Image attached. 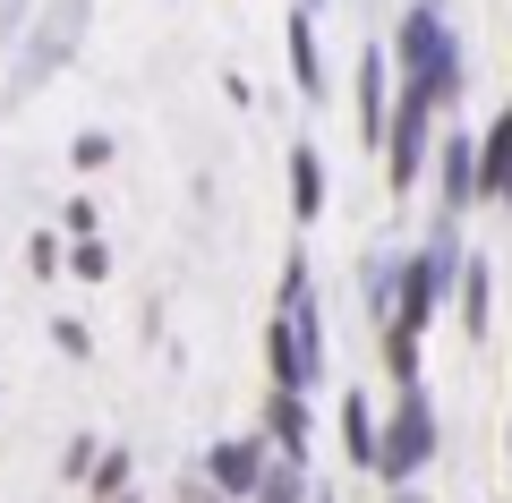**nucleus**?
Returning a JSON list of instances; mask_svg holds the SVG:
<instances>
[{"instance_id": "24", "label": "nucleus", "mask_w": 512, "mask_h": 503, "mask_svg": "<svg viewBox=\"0 0 512 503\" xmlns=\"http://www.w3.org/2000/svg\"><path fill=\"white\" fill-rule=\"evenodd\" d=\"M495 205H512V162H504V180H495Z\"/></svg>"}, {"instance_id": "2", "label": "nucleus", "mask_w": 512, "mask_h": 503, "mask_svg": "<svg viewBox=\"0 0 512 503\" xmlns=\"http://www.w3.org/2000/svg\"><path fill=\"white\" fill-rule=\"evenodd\" d=\"M393 69H402V86H419V94H436L444 111L461 103V43H453V26H444V9L436 0H419V9H402V26H393Z\"/></svg>"}, {"instance_id": "16", "label": "nucleus", "mask_w": 512, "mask_h": 503, "mask_svg": "<svg viewBox=\"0 0 512 503\" xmlns=\"http://www.w3.org/2000/svg\"><path fill=\"white\" fill-rule=\"evenodd\" d=\"M384 367H393V384H427V367H419V333L384 324Z\"/></svg>"}, {"instance_id": "6", "label": "nucleus", "mask_w": 512, "mask_h": 503, "mask_svg": "<svg viewBox=\"0 0 512 503\" xmlns=\"http://www.w3.org/2000/svg\"><path fill=\"white\" fill-rule=\"evenodd\" d=\"M86 26H94V0H52V18L26 35V69H18V94H35L43 77H60L69 69V52L86 43Z\"/></svg>"}, {"instance_id": "3", "label": "nucleus", "mask_w": 512, "mask_h": 503, "mask_svg": "<svg viewBox=\"0 0 512 503\" xmlns=\"http://www.w3.org/2000/svg\"><path fill=\"white\" fill-rule=\"evenodd\" d=\"M453 265H461L453 231H427L419 248L393 265V307H384V324H402V333H419V342H427V324H436L444 290H453Z\"/></svg>"}, {"instance_id": "15", "label": "nucleus", "mask_w": 512, "mask_h": 503, "mask_svg": "<svg viewBox=\"0 0 512 503\" xmlns=\"http://www.w3.org/2000/svg\"><path fill=\"white\" fill-rule=\"evenodd\" d=\"M256 503H308V461H265Z\"/></svg>"}, {"instance_id": "1", "label": "nucleus", "mask_w": 512, "mask_h": 503, "mask_svg": "<svg viewBox=\"0 0 512 503\" xmlns=\"http://www.w3.org/2000/svg\"><path fill=\"white\" fill-rule=\"evenodd\" d=\"M265 367H274V393H316V384H325V324H316L308 256H282L274 324H265Z\"/></svg>"}, {"instance_id": "17", "label": "nucleus", "mask_w": 512, "mask_h": 503, "mask_svg": "<svg viewBox=\"0 0 512 503\" xmlns=\"http://www.w3.org/2000/svg\"><path fill=\"white\" fill-rule=\"evenodd\" d=\"M128 469H137V452L103 444V452H94V469H86V486H94V495H120V486H128Z\"/></svg>"}, {"instance_id": "4", "label": "nucleus", "mask_w": 512, "mask_h": 503, "mask_svg": "<svg viewBox=\"0 0 512 503\" xmlns=\"http://www.w3.org/2000/svg\"><path fill=\"white\" fill-rule=\"evenodd\" d=\"M436 128H444V103L436 94H419V86H402L393 94V111H384V180H393V197H410L419 188V171H427V154H436Z\"/></svg>"}, {"instance_id": "12", "label": "nucleus", "mask_w": 512, "mask_h": 503, "mask_svg": "<svg viewBox=\"0 0 512 503\" xmlns=\"http://www.w3.org/2000/svg\"><path fill=\"white\" fill-rule=\"evenodd\" d=\"M384 111H393V86H384V52L359 60V137L376 145L384 137Z\"/></svg>"}, {"instance_id": "8", "label": "nucleus", "mask_w": 512, "mask_h": 503, "mask_svg": "<svg viewBox=\"0 0 512 503\" xmlns=\"http://www.w3.org/2000/svg\"><path fill=\"white\" fill-rule=\"evenodd\" d=\"M265 461H274V452L256 444V435H222V444L205 452V486H214V495H256Z\"/></svg>"}, {"instance_id": "9", "label": "nucleus", "mask_w": 512, "mask_h": 503, "mask_svg": "<svg viewBox=\"0 0 512 503\" xmlns=\"http://www.w3.org/2000/svg\"><path fill=\"white\" fill-rule=\"evenodd\" d=\"M282 43H291V86L308 94V103H325V94H333V77H325V52H316V9H291Z\"/></svg>"}, {"instance_id": "10", "label": "nucleus", "mask_w": 512, "mask_h": 503, "mask_svg": "<svg viewBox=\"0 0 512 503\" xmlns=\"http://www.w3.org/2000/svg\"><path fill=\"white\" fill-rule=\"evenodd\" d=\"M282 171H291V222H316V214H325V154H316L308 137H291Z\"/></svg>"}, {"instance_id": "7", "label": "nucleus", "mask_w": 512, "mask_h": 503, "mask_svg": "<svg viewBox=\"0 0 512 503\" xmlns=\"http://www.w3.org/2000/svg\"><path fill=\"white\" fill-rule=\"evenodd\" d=\"M427 162H436V188H444V214H461V205H478V137H470V128H436V154H427Z\"/></svg>"}, {"instance_id": "11", "label": "nucleus", "mask_w": 512, "mask_h": 503, "mask_svg": "<svg viewBox=\"0 0 512 503\" xmlns=\"http://www.w3.org/2000/svg\"><path fill=\"white\" fill-rule=\"evenodd\" d=\"M376 444H384L376 401H367V393H342V452H350V469H376Z\"/></svg>"}, {"instance_id": "21", "label": "nucleus", "mask_w": 512, "mask_h": 503, "mask_svg": "<svg viewBox=\"0 0 512 503\" xmlns=\"http://www.w3.org/2000/svg\"><path fill=\"white\" fill-rule=\"evenodd\" d=\"M94 222H103V214H94V197H69V205H60V231H69V239H86Z\"/></svg>"}, {"instance_id": "23", "label": "nucleus", "mask_w": 512, "mask_h": 503, "mask_svg": "<svg viewBox=\"0 0 512 503\" xmlns=\"http://www.w3.org/2000/svg\"><path fill=\"white\" fill-rule=\"evenodd\" d=\"M52 342L69 350V359H86V350H94V342H86V324H77V316H60V324H52Z\"/></svg>"}, {"instance_id": "25", "label": "nucleus", "mask_w": 512, "mask_h": 503, "mask_svg": "<svg viewBox=\"0 0 512 503\" xmlns=\"http://www.w3.org/2000/svg\"><path fill=\"white\" fill-rule=\"evenodd\" d=\"M188 503H222V495H214V486H188Z\"/></svg>"}, {"instance_id": "5", "label": "nucleus", "mask_w": 512, "mask_h": 503, "mask_svg": "<svg viewBox=\"0 0 512 503\" xmlns=\"http://www.w3.org/2000/svg\"><path fill=\"white\" fill-rule=\"evenodd\" d=\"M436 401H427V384H402V401H393V418H384V444H376V478L384 486H419V469L436 461Z\"/></svg>"}, {"instance_id": "20", "label": "nucleus", "mask_w": 512, "mask_h": 503, "mask_svg": "<svg viewBox=\"0 0 512 503\" xmlns=\"http://www.w3.org/2000/svg\"><path fill=\"white\" fill-rule=\"evenodd\" d=\"M26 273H35V282H52V273H60V239H52V231L26 239Z\"/></svg>"}, {"instance_id": "28", "label": "nucleus", "mask_w": 512, "mask_h": 503, "mask_svg": "<svg viewBox=\"0 0 512 503\" xmlns=\"http://www.w3.org/2000/svg\"><path fill=\"white\" fill-rule=\"evenodd\" d=\"M299 9H325V0H299Z\"/></svg>"}, {"instance_id": "22", "label": "nucleus", "mask_w": 512, "mask_h": 503, "mask_svg": "<svg viewBox=\"0 0 512 503\" xmlns=\"http://www.w3.org/2000/svg\"><path fill=\"white\" fill-rule=\"evenodd\" d=\"M94 452H103L94 435H69V452H60V469H69V478H86V469H94Z\"/></svg>"}, {"instance_id": "14", "label": "nucleus", "mask_w": 512, "mask_h": 503, "mask_svg": "<svg viewBox=\"0 0 512 503\" xmlns=\"http://www.w3.org/2000/svg\"><path fill=\"white\" fill-rule=\"evenodd\" d=\"M453 282H461V324H470V333H487V307H495L487 256H461V265H453Z\"/></svg>"}, {"instance_id": "18", "label": "nucleus", "mask_w": 512, "mask_h": 503, "mask_svg": "<svg viewBox=\"0 0 512 503\" xmlns=\"http://www.w3.org/2000/svg\"><path fill=\"white\" fill-rule=\"evenodd\" d=\"M111 154H120V145H111V128H77V137H69V171H103Z\"/></svg>"}, {"instance_id": "19", "label": "nucleus", "mask_w": 512, "mask_h": 503, "mask_svg": "<svg viewBox=\"0 0 512 503\" xmlns=\"http://www.w3.org/2000/svg\"><path fill=\"white\" fill-rule=\"evenodd\" d=\"M60 273H77V282H103V273H111V248H103V239H69V265H60Z\"/></svg>"}, {"instance_id": "26", "label": "nucleus", "mask_w": 512, "mask_h": 503, "mask_svg": "<svg viewBox=\"0 0 512 503\" xmlns=\"http://www.w3.org/2000/svg\"><path fill=\"white\" fill-rule=\"evenodd\" d=\"M393 503H427V495H419V486H393Z\"/></svg>"}, {"instance_id": "27", "label": "nucleus", "mask_w": 512, "mask_h": 503, "mask_svg": "<svg viewBox=\"0 0 512 503\" xmlns=\"http://www.w3.org/2000/svg\"><path fill=\"white\" fill-rule=\"evenodd\" d=\"M103 503H137V495H128V486H120V495H103Z\"/></svg>"}, {"instance_id": "13", "label": "nucleus", "mask_w": 512, "mask_h": 503, "mask_svg": "<svg viewBox=\"0 0 512 503\" xmlns=\"http://www.w3.org/2000/svg\"><path fill=\"white\" fill-rule=\"evenodd\" d=\"M265 427H274L282 461H308V401H299V393H274V401H265Z\"/></svg>"}]
</instances>
